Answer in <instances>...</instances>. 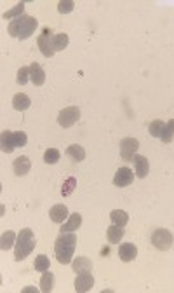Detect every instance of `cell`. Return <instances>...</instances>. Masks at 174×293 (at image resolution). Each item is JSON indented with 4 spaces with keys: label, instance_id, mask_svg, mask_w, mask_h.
Instances as JSON below:
<instances>
[{
    "label": "cell",
    "instance_id": "1",
    "mask_svg": "<svg viewBox=\"0 0 174 293\" xmlns=\"http://www.w3.org/2000/svg\"><path fill=\"white\" fill-rule=\"evenodd\" d=\"M75 246H77V235L73 232H61L58 235L56 243H54V255H56L58 262L63 264V265L72 264Z\"/></svg>",
    "mask_w": 174,
    "mask_h": 293
},
{
    "label": "cell",
    "instance_id": "2",
    "mask_svg": "<svg viewBox=\"0 0 174 293\" xmlns=\"http://www.w3.org/2000/svg\"><path fill=\"white\" fill-rule=\"evenodd\" d=\"M37 27H38L37 18L25 14V16H21V18H16V20H12L11 23L7 25V31H9V35H11V37H14V39L27 40L35 33Z\"/></svg>",
    "mask_w": 174,
    "mask_h": 293
},
{
    "label": "cell",
    "instance_id": "3",
    "mask_svg": "<svg viewBox=\"0 0 174 293\" xmlns=\"http://www.w3.org/2000/svg\"><path fill=\"white\" fill-rule=\"evenodd\" d=\"M37 243H35V234L31 229H21L18 234V241L14 244V259L18 262H21L23 259H27L28 255L35 250Z\"/></svg>",
    "mask_w": 174,
    "mask_h": 293
},
{
    "label": "cell",
    "instance_id": "4",
    "mask_svg": "<svg viewBox=\"0 0 174 293\" xmlns=\"http://www.w3.org/2000/svg\"><path fill=\"white\" fill-rule=\"evenodd\" d=\"M27 143L28 136L23 131H9V129H5L0 136V146H2V152H5V154H12L16 148L25 146Z\"/></svg>",
    "mask_w": 174,
    "mask_h": 293
},
{
    "label": "cell",
    "instance_id": "5",
    "mask_svg": "<svg viewBox=\"0 0 174 293\" xmlns=\"http://www.w3.org/2000/svg\"><path fill=\"white\" fill-rule=\"evenodd\" d=\"M53 35H54V31L51 30L49 27H44L37 39L38 49H40V53L44 54L46 58H53L54 54H56V51H54V47H53Z\"/></svg>",
    "mask_w": 174,
    "mask_h": 293
},
{
    "label": "cell",
    "instance_id": "6",
    "mask_svg": "<svg viewBox=\"0 0 174 293\" xmlns=\"http://www.w3.org/2000/svg\"><path fill=\"white\" fill-rule=\"evenodd\" d=\"M173 234H171V231H167V229H157V231H153V234H151V244H153V248H157V250L160 251H167L171 246H173Z\"/></svg>",
    "mask_w": 174,
    "mask_h": 293
},
{
    "label": "cell",
    "instance_id": "7",
    "mask_svg": "<svg viewBox=\"0 0 174 293\" xmlns=\"http://www.w3.org/2000/svg\"><path fill=\"white\" fill-rule=\"evenodd\" d=\"M80 119V108L79 107H66L58 114V124L64 129L72 127Z\"/></svg>",
    "mask_w": 174,
    "mask_h": 293
},
{
    "label": "cell",
    "instance_id": "8",
    "mask_svg": "<svg viewBox=\"0 0 174 293\" xmlns=\"http://www.w3.org/2000/svg\"><path fill=\"white\" fill-rule=\"evenodd\" d=\"M138 148H140V142L136 138H124L120 142V157L127 162L133 161Z\"/></svg>",
    "mask_w": 174,
    "mask_h": 293
},
{
    "label": "cell",
    "instance_id": "9",
    "mask_svg": "<svg viewBox=\"0 0 174 293\" xmlns=\"http://www.w3.org/2000/svg\"><path fill=\"white\" fill-rule=\"evenodd\" d=\"M133 180H134V175H133V171H131V168L122 166V168H118L117 173H115L114 185L115 187H129L131 183H133Z\"/></svg>",
    "mask_w": 174,
    "mask_h": 293
},
{
    "label": "cell",
    "instance_id": "10",
    "mask_svg": "<svg viewBox=\"0 0 174 293\" xmlns=\"http://www.w3.org/2000/svg\"><path fill=\"white\" fill-rule=\"evenodd\" d=\"M94 286V278H92L91 272H80L75 279V292L79 293H86L91 292V288Z\"/></svg>",
    "mask_w": 174,
    "mask_h": 293
},
{
    "label": "cell",
    "instance_id": "11",
    "mask_svg": "<svg viewBox=\"0 0 174 293\" xmlns=\"http://www.w3.org/2000/svg\"><path fill=\"white\" fill-rule=\"evenodd\" d=\"M138 257V248L133 243H124L118 246V259L122 262H133Z\"/></svg>",
    "mask_w": 174,
    "mask_h": 293
},
{
    "label": "cell",
    "instance_id": "12",
    "mask_svg": "<svg viewBox=\"0 0 174 293\" xmlns=\"http://www.w3.org/2000/svg\"><path fill=\"white\" fill-rule=\"evenodd\" d=\"M30 170H31V162L27 155H21V157L12 161V171H14V175H18V176H25V175L30 173Z\"/></svg>",
    "mask_w": 174,
    "mask_h": 293
},
{
    "label": "cell",
    "instance_id": "13",
    "mask_svg": "<svg viewBox=\"0 0 174 293\" xmlns=\"http://www.w3.org/2000/svg\"><path fill=\"white\" fill-rule=\"evenodd\" d=\"M49 216L54 224H64V222L68 220L70 213H68V208L64 205H54L49 211Z\"/></svg>",
    "mask_w": 174,
    "mask_h": 293
},
{
    "label": "cell",
    "instance_id": "14",
    "mask_svg": "<svg viewBox=\"0 0 174 293\" xmlns=\"http://www.w3.org/2000/svg\"><path fill=\"white\" fill-rule=\"evenodd\" d=\"M30 81L37 88L44 86V82H46V72H44V68L38 63H31L30 65Z\"/></svg>",
    "mask_w": 174,
    "mask_h": 293
},
{
    "label": "cell",
    "instance_id": "15",
    "mask_svg": "<svg viewBox=\"0 0 174 293\" xmlns=\"http://www.w3.org/2000/svg\"><path fill=\"white\" fill-rule=\"evenodd\" d=\"M134 168H136V176L138 178H146V175L150 173V162L145 155H134L133 159Z\"/></svg>",
    "mask_w": 174,
    "mask_h": 293
},
{
    "label": "cell",
    "instance_id": "16",
    "mask_svg": "<svg viewBox=\"0 0 174 293\" xmlns=\"http://www.w3.org/2000/svg\"><path fill=\"white\" fill-rule=\"evenodd\" d=\"M82 225V215L80 213H73L68 216V220L61 224V232H75L79 231V227Z\"/></svg>",
    "mask_w": 174,
    "mask_h": 293
},
{
    "label": "cell",
    "instance_id": "17",
    "mask_svg": "<svg viewBox=\"0 0 174 293\" xmlns=\"http://www.w3.org/2000/svg\"><path fill=\"white\" fill-rule=\"evenodd\" d=\"M124 234H125V231H124V227H120V225L112 224L110 227L106 229V239H108V243H112V244H118V241L124 237Z\"/></svg>",
    "mask_w": 174,
    "mask_h": 293
},
{
    "label": "cell",
    "instance_id": "18",
    "mask_svg": "<svg viewBox=\"0 0 174 293\" xmlns=\"http://www.w3.org/2000/svg\"><path fill=\"white\" fill-rule=\"evenodd\" d=\"M72 267L75 272H92V262L91 259H87V257H77L73 259Z\"/></svg>",
    "mask_w": 174,
    "mask_h": 293
},
{
    "label": "cell",
    "instance_id": "19",
    "mask_svg": "<svg viewBox=\"0 0 174 293\" xmlns=\"http://www.w3.org/2000/svg\"><path fill=\"white\" fill-rule=\"evenodd\" d=\"M30 105H31V100L25 93H18V94H14V98H12V107H14L18 112H25V110H28Z\"/></svg>",
    "mask_w": 174,
    "mask_h": 293
},
{
    "label": "cell",
    "instance_id": "20",
    "mask_svg": "<svg viewBox=\"0 0 174 293\" xmlns=\"http://www.w3.org/2000/svg\"><path fill=\"white\" fill-rule=\"evenodd\" d=\"M16 241H18V235H16V232L5 231L4 234H2V237H0V248H2L4 251H7L9 248L14 246Z\"/></svg>",
    "mask_w": 174,
    "mask_h": 293
},
{
    "label": "cell",
    "instance_id": "21",
    "mask_svg": "<svg viewBox=\"0 0 174 293\" xmlns=\"http://www.w3.org/2000/svg\"><path fill=\"white\" fill-rule=\"evenodd\" d=\"M110 220H112V224L125 227L129 222V215L124 211V209H114V211L110 213Z\"/></svg>",
    "mask_w": 174,
    "mask_h": 293
},
{
    "label": "cell",
    "instance_id": "22",
    "mask_svg": "<svg viewBox=\"0 0 174 293\" xmlns=\"http://www.w3.org/2000/svg\"><path fill=\"white\" fill-rule=\"evenodd\" d=\"M68 42H70V39L66 33H54L53 35V47L56 53L58 51L66 49V47H68Z\"/></svg>",
    "mask_w": 174,
    "mask_h": 293
},
{
    "label": "cell",
    "instance_id": "23",
    "mask_svg": "<svg viewBox=\"0 0 174 293\" xmlns=\"http://www.w3.org/2000/svg\"><path fill=\"white\" fill-rule=\"evenodd\" d=\"M53 288H54V274L46 270V272L42 274V279H40V292L49 293L53 292Z\"/></svg>",
    "mask_w": 174,
    "mask_h": 293
},
{
    "label": "cell",
    "instance_id": "24",
    "mask_svg": "<svg viewBox=\"0 0 174 293\" xmlns=\"http://www.w3.org/2000/svg\"><path fill=\"white\" fill-rule=\"evenodd\" d=\"M66 155L72 157L73 161L80 162L86 159V150H84V146H80V145H70L68 148H66Z\"/></svg>",
    "mask_w": 174,
    "mask_h": 293
},
{
    "label": "cell",
    "instance_id": "25",
    "mask_svg": "<svg viewBox=\"0 0 174 293\" xmlns=\"http://www.w3.org/2000/svg\"><path fill=\"white\" fill-rule=\"evenodd\" d=\"M164 127H166V122H164V120H160V119H157V120H151V122H150V126H148V131H150V135L153 136V138H160V136H162Z\"/></svg>",
    "mask_w": 174,
    "mask_h": 293
},
{
    "label": "cell",
    "instance_id": "26",
    "mask_svg": "<svg viewBox=\"0 0 174 293\" xmlns=\"http://www.w3.org/2000/svg\"><path fill=\"white\" fill-rule=\"evenodd\" d=\"M25 12V2H19V4H16L14 7L11 9V11H7V12H4V20H16V18H21V16H25L23 14Z\"/></svg>",
    "mask_w": 174,
    "mask_h": 293
},
{
    "label": "cell",
    "instance_id": "27",
    "mask_svg": "<svg viewBox=\"0 0 174 293\" xmlns=\"http://www.w3.org/2000/svg\"><path fill=\"white\" fill-rule=\"evenodd\" d=\"M49 265H51L49 257H46V255H38L37 259H35V264H33L37 272H46V270H49Z\"/></svg>",
    "mask_w": 174,
    "mask_h": 293
},
{
    "label": "cell",
    "instance_id": "28",
    "mask_svg": "<svg viewBox=\"0 0 174 293\" xmlns=\"http://www.w3.org/2000/svg\"><path fill=\"white\" fill-rule=\"evenodd\" d=\"M173 138H174V119H171L169 122H166V127H164L160 140H162L164 143H171Z\"/></svg>",
    "mask_w": 174,
    "mask_h": 293
},
{
    "label": "cell",
    "instance_id": "29",
    "mask_svg": "<svg viewBox=\"0 0 174 293\" xmlns=\"http://www.w3.org/2000/svg\"><path fill=\"white\" fill-rule=\"evenodd\" d=\"M77 187V180L73 176L66 178V180L63 181V187H61V194H63V197H68L70 194L73 192V189Z\"/></svg>",
    "mask_w": 174,
    "mask_h": 293
},
{
    "label": "cell",
    "instance_id": "30",
    "mask_svg": "<svg viewBox=\"0 0 174 293\" xmlns=\"http://www.w3.org/2000/svg\"><path fill=\"white\" fill-rule=\"evenodd\" d=\"M59 150L58 148H47L46 154H44V162H47V164H56V162H59Z\"/></svg>",
    "mask_w": 174,
    "mask_h": 293
},
{
    "label": "cell",
    "instance_id": "31",
    "mask_svg": "<svg viewBox=\"0 0 174 293\" xmlns=\"http://www.w3.org/2000/svg\"><path fill=\"white\" fill-rule=\"evenodd\" d=\"M28 81H30V66H21V68L18 70L16 82H18L19 86H25Z\"/></svg>",
    "mask_w": 174,
    "mask_h": 293
},
{
    "label": "cell",
    "instance_id": "32",
    "mask_svg": "<svg viewBox=\"0 0 174 293\" xmlns=\"http://www.w3.org/2000/svg\"><path fill=\"white\" fill-rule=\"evenodd\" d=\"M73 7H75V2H72V0H61L58 4V11L61 14H68V12L73 11Z\"/></svg>",
    "mask_w": 174,
    "mask_h": 293
}]
</instances>
